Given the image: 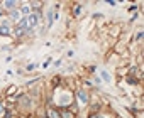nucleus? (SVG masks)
<instances>
[{"mask_svg":"<svg viewBox=\"0 0 144 118\" xmlns=\"http://www.w3.org/2000/svg\"><path fill=\"white\" fill-rule=\"evenodd\" d=\"M26 20H27V25L36 27V25H37V22H39V15H37V14H32V15H29Z\"/></svg>","mask_w":144,"mask_h":118,"instance_id":"nucleus-1","label":"nucleus"},{"mask_svg":"<svg viewBox=\"0 0 144 118\" xmlns=\"http://www.w3.org/2000/svg\"><path fill=\"white\" fill-rule=\"evenodd\" d=\"M78 100H80L81 105H87V103H88V95H87L85 91H78Z\"/></svg>","mask_w":144,"mask_h":118,"instance_id":"nucleus-2","label":"nucleus"},{"mask_svg":"<svg viewBox=\"0 0 144 118\" xmlns=\"http://www.w3.org/2000/svg\"><path fill=\"white\" fill-rule=\"evenodd\" d=\"M9 32H10V27L7 25V22H4L2 24V27H0V34H2V35H7Z\"/></svg>","mask_w":144,"mask_h":118,"instance_id":"nucleus-3","label":"nucleus"},{"mask_svg":"<svg viewBox=\"0 0 144 118\" xmlns=\"http://www.w3.org/2000/svg\"><path fill=\"white\" fill-rule=\"evenodd\" d=\"M100 76H102V78H104V81H107V83H110V81H112L110 74L107 73V71H104V69H102V71H100Z\"/></svg>","mask_w":144,"mask_h":118,"instance_id":"nucleus-4","label":"nucleus"},{"mask_svg":"<svg viewBox=\"0 0 144 118\" xmlns=\"http://www.w3.org/2000/svg\"><path fill=\"white\" fill-rule=\"evenodd\" d=\"M68 103H70V95H63L59 98V105H63V106H65V105H68Z\"/></svg>","mask_w":144,"mask_h":118,"instance_id":"nucleus-5","label":"nucleus"},{"mask_svg":"<svg viewBox=\"0 0 144 118\" xmlns=\"http://www.w3.org/2000/svg\"><path fill=\"white\" fill-rule=\"evenodd\" d=\"M4 7H5V9H14V7H15V2H5Z\"/></svg>","mask_w":144,"mask_h":118,"instance_id":"nucleus-6","label":"nucleus"},{"mask_svg":"<svg viewBox=\"0 0 144 118\" xmlns=\"http://www.w3.org/2000/svg\"><path fill=\"white\" fill-rule=\"evenodd\" d=\"M19 27H20V29H26V27H27V20H26V19H22V20L19 22Z\"/></svg>","mask_w":144,"mask_h":118,"instance_id":"nucleus-7","label":"nucleus"},{"mask_svg":"<svg viewBox=\"0 0 144 118\" xmlns=\"http://www.w3.org/2000/svg\"><path fill=\"white\" fill-rule=\"evenodd\" d=\"M80 14H81V5H76L75 7V17L80 15Z\"/></svg>","mask_w":144,"mask_h":118,"instance_id":"nucleus-8","label":"nucleus"},{"mask_svg":"<svg viewBox=\"0 0 144 118\" xmlns=\"http://www.w3.org/2000/svg\"><path fill=\"white\" fill-rule=\"evenodd\" d=\"M20 12H22V14H29V12H31V9H29V5H24Z\"/></svg>","mask_w":144,"mask_h":118,"instance_id":"nucleus-9","label":"nucleus"},{"mask_svg":"<svg viewBox=\"0 0 144 118\" xmlns=\"http://www.w3.org/2000/svg\"><path fill=\"white\" fill-rule=\"evenodd\" d=\"M12 19H14V20L19 19V12H17V10H12Z\"/></svg>","mask_w":144,"mask_h":118,"instance_id":"nucleus-10","label":"nucleus"},{"mask_svg":"<svg viewBox=\"0 0 144 118\" xmlns=\"http://www.w3.org/2000/svg\"><path fill=\"white\" fill-rule=\"evenodd\" d=\"M63 118H71V113H70V111H65V113H63Z\"/></svg>","mask_w":144,"mask_h":118,"instance_id":"nucleus-11","label":"nucleus"},{"mask_svg":"<svg viewBox=\"0 0 144 118\" xmlns=\"http://www.w3.org/2000/svg\"><path fill=\"white\" fill-rule=\"evenodd\" d=\"M49 115H51V118H59V116H58V113H56V111H49Z\"/></svg>","mask_w":144,"mask_h":118,"instance_id":"nucleus-12","label":"nucleus"},{"mask_svg":"<svg viewBox=\"0 0 144 118\" xmlns=\"http://www.w3.org/2000/svg\"><path fill=\"white\" fill-rule=\"evenodd\" d=\"M142 35H144V34H142V30H141V32H137V37H136V39L141 41V39H142Z\"/></svg>","mask_w":144,"mask_h":118,"instance_id":"nucleus-13","label":"nucleus"},{"mask_svg":"<svg viewBox=\"0 0 144 118\" xmlns=\"http://www.w3.org/2000/svg\"><path fill=\"white\" fill-rule=\"evenodd\" d=\"M32 69H36V64H29V66H27V71H32Z\"/></svg>","mask_w":144,"mask_h":118,"instance_id":"nucleus-14","label":"nucleus"},{"mask_svg":"<svg viewBox=\"0 0 144 118\" xmlns=\"http://www.w3.org/2000/svg\"><path fill=\"white\" fill-rule=\"evenodd\" d=\"M49 62H51V59H46L44 64H43V67H48V66H49Z\"/></svg>","mask_w":144,"mask_h":118,"instance_id":"nucleus-15","label":"nucleus"},{"mask_svg":"<svg viewBox=\"0 0 144 118\" xmlns=\"http://www.w3.org/2000/svg\"><path fill=\"white\" fill-rule=\"evenodd\" d=\"M24 34V29H17V35H22Z\"/></svg>","mask_w":144,"mask_h":118,"instance_id":"nucleus-16","label":"nucleus"},{"mask_svg":"<svg viewBox=\"0 0 144 118\" xmlns=\"http://www.w3.org/2000/svg\"><path fill=\"white\" fill-rule=\"evenodd\" d=\"M0 113H4V105L0 103Z\"/></svg>","mask_w":144,"mask_h":118,"instance_id":"nucleus-17","label":"nucleus"},{"mask_svg":"<svg viewBox=\"0 0 144 118\" xmlns=\"http://www.w3.org/2000/svg\"><path fill=\"white\" fill-rule=\"evenodd\" d=\"M97 118H105V116H97Z\"/></svg>","mask_w":144,"mask_h":118,"instance_id":"nucleus-18","label":"nucleus"}]
</instances>
